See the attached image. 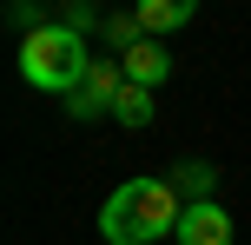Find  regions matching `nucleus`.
<instances>
[{"mask_svg":"<svg viewBox=\"0 0 251 245\" xmlns=\"http://www.w3.org/2000/svg\"><path fill=\"white\" fill-rule=\"evenodd\" d=\"M178 212H185V199L172 179H126L106 192L100 232H106V245H152V239L178 232Z\"/></svg>","mask_w":251,"mask_h":245,"instance_id":"nucleus-1","label":"nucleus"},{"mask_svg":"<svg viewBox=\"0 0 251 245\" xmlns=\"http://www.w3.org/2000/svg\"><path fill=\"white\" fill-rule=\"evenodd\" d=\"M93 73L86 60V40H79V27H33V33L20 40V80L33 93H79Z\"/></svg>","mask_w":251,"mask_h":245,"instance_id":"nucleus-2","label":"nucleus"},{"mask_svg":"<svg viewBox=\"0 0 251 245\" xmlns=\"http://www.w3.org/2000/svg\"><path fill=\"white\" fill-rule=\"evenodd\" d=\"M178 245H231V212L225 206H212V199H199V206H185L178 212Z\"/></svg>","mask_w":251,"mask_h":245,"instance_id":"nucleus-3","label":"nucleus"},{"mask_svg":"<svg viewBox=\"0 0 251 245\" xmlns=\"http://www.w3.org/2000/svg\"><path fill=\"white\" fill-rule=\"evenodd\" d=\"M119 86H126V66H93V73H86V86H79V93H66V113H73V119L113 113Z\"/></svg>","mask_w":251,"mask_h":245,"instance_id":"nucleus-4","label":"nucleus"},{"mask_svg":"<svg viewBox=\"0 0 251 245\" xmlns=\"http://www.w3.org/2000/svg\"><path fill=\"white\" fill-rule=\"evenodd\" d=\"M126 80H132V86H165V80H172V53L139 33L132 47H126Z\"/></svg>","mask_w":251,"mask_h":245,"instance_id":"nucleus-5","label":"nucleus"},{"mask_svg":"<svg viewBox=\"0 0 251 245\" xmlns=\"http://www.w3.org/2000/svg\"><path fill=\"white\" fill-rule=\"evenodd\" d=\"M185 20H199V0H139V27L146 33H172Z\"/></svg>","mask_w":251,"mask_h":245,"instance_id":"nucleus-6","label":"nucleus"},{"mask_svg":"<svg viewBox=\"0 0 251 245\" xmlns=\"http://www.w3.org/2000/svg\"><path fill=\"white\" fill-rule=\"evenodd\" d=\"M113 119L119 126H152V86H132V80H126L119 100H113Z\"/></svg>","mask_w":251,"mask_h":245,"instance_id":"nucleus-7","label":"nucleus"},{"mask_svg":"<svg viewBox=\"0 0 251 245\" xmlns=\"http://www.w3.org/2000/svg\"><path fill=\"white\" fill-rule=\"evenodd\" d=\"M212 179H218V172L205 166V159H199V166H178V172H172V186L185 192V206H199V199H212Z\"/></svg>","mask_w":251,"mask_h":245,"instance_id":"nucleus-8","label":"nucleus"}]
</instances>
